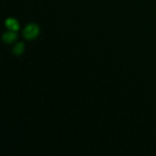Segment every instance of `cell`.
Here are the masks:
<instances>
[{"label": "cell", "instance_id": "cell-3", "mask_svg": "<svg viewBox=\"0 0 156 156\" xmlns=\"http://www.w3.org/2000/svg\"><path fill=\"white\" fill-rule=\"evenodd\" d=\"M5 26L9 29L13 30V31H17L19 29V24L15 18H8L5 21Z\"/></svg>", "mask_w": 156, "mask_h": 156}, {"label": "cell", "instance_id": "cell-4", "mask_svg": "<svg viewBox=\"0 0 156 156\" xmlns=\"http://www.w3.org/2000/svg\"><path fill=\"white\" fill-rule=\"evenodd\" d=\"M23 50H25V46H23V43H18L13 48V52H14V55H16V56H20L23 52Z\"/></svg>", "mask_w": 156, "mask_h": 156}, {"label": "cell", "instance_id": "cell-1", "mask_svg": "<svg viewBox=\"0 0 156 156\" xmlns=\"http://www.w3.org/2000/svg\"><path fill=\"white\" fill-rule=\"evenodd\" d=\"M39 33V27L36 24H29L27 27L25 28L23 32V36L27 40H33L36 39Z\"/></svg>", "mask_w": 156, "mask_h": 156}, {"label": "cell", "instance_id": "cell-2", "mask_svg": "<svg viewBox=\"0 0 156 156\" xmlns=\"http://www.w3.org/2000/svg\"><path fill=\"white\" fill-rule=\"evenodd\" d=\"M17 39V34L15 33L14 31H9V32H5V33L2 36V41L4 43H8V44H11Z\"/></svg>", "mask_w": 156, "mask_h": 156}]
</instances>
